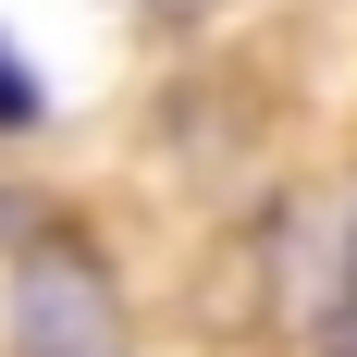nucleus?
<instances>
[{
  "label": "nucleus",
  "mask_w": 357,
  "mask_h": 357,
  "mask_svg": "<svg viewBox=\"0 0 357 357\" xmlns=\"http://www.w3.org/2000/svg\"><path fill=\"white\" fill-rule=\"evenodd\" d=\"M13 357H123V296L86 234H37L13 259Z\"/></svg>",
  "instance_id": "f257e3e1"
},
{
  "label": "nucleus",
  "mask_w": 357,
  "mask_h": 357,
  "mask_svg": "<svg viewBox=\"0 0 357 357\" xmlns=\"http://www.w3.org/2000/svg\"><path fill=\"white\" fill-rule=\"evenodd\" d=\"M333 333H357V197H345V234H333Z\"/></svg>",
  "instance_id": "f03ea898"
},
{
  "label": "nucleus",
  "mask_w": 357,
  "mask_h": 357,
  "mask_svg": "<svg viewBox=\"0 0 357 357\" xmlns=\"http://www.w3.org/2000/svg\"><path fill=\"white\" fill-rule=\"evenodd\" d=\"M0 234H13V197H0Z\"/></svg>",
  "instance_id": "7ed1b4c3"
}]
</instances>
